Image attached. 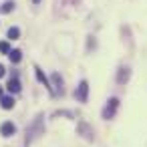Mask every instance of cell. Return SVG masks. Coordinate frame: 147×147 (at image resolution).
Masks as SVG:
<instances>
[{"label":"cell","mask_w":147,"mask_h":147,"mask_svg":"<svg viewBox=\"0 0 147 147\" xmlns=\"http://www.w3.org/2000/svg\"><path fill=\"white\" fill-rule=\"evenodd\" d=\"M2 97H4V95H2V87H0V99H2Z\"/></svg>","instance_id":"15"},{"label":"cell","mask_w":147,"mask_h":147,"mask_svg":"<svg viewBox=\"0 0 147 147\" xmlns=\"http://www.w3.org/2000/svg\"><path fill=\"white\" fill-rule=\"evenodd\" d=\"M10 51H12V49H10V45H8V42H4V40L0 42V53H2V55H8Z\"/></svg>","instance_id":"12"},{"label":"cell","mask_w":147,"mask_h":147,"mask_svg":"<svg viewBox=\"0 0 147 147\" xmlns=\"http://www.w3.org/2000/svg\"><path fill=\"white\" fill-rule=\"evenodd\" d=\"M75 97H77V101H81V103L87 101V97H89V83H87V81H81V83H79V87H77V91H75Z\"/></svg>","instance_id":"2"},{"label":"cell","mask_w":147,"mask_h":147,"mask_svg":"<svg viewBox=\"0 0 147 147\" xmlns=\"http://www.w3.org/2000/svg\"><path fill=\"white\" fill-rule=\"evenodd\" d=\"M117 109H119V99H109V103L105 105V109H103V119H113L115 117V113H117Z\"/></svg>","instance_id":"1"},{"label":"cell","mask_w":147,"mask_h":147,"mask_svg":"<svg viewBox=\"0 0 147 147\" xmlns=\"http://www.w3.org/2000/svg\"><path fill=\"white\" fill-rule=\"evenodd\" d=\"M0 133H2L4 137H10V135L16 133V125L10 123V121H6V123H2V127H0Z\"/></svg>","instance_id":"3"},{"label":"cell","mask_w":147,"mask_h":147,"mask_svg":"<svg viewBox=\"0 0 147 147\" xmlns=\"http://www.w3.org/2000/svg\"><path fill=\"white\" fill-rule=\"evenodd\" d=\"M0 105H2V109H12L14 107V99L12 97H2V99H0Z\"/></svg>","instance_id":"8"},{"label":"cell","mask_w":147,"mask_h":147,"mask_svg":"<svg viewBox=\"0 0 147 147\" xmlns=\"http://www.w3.org/2000/svg\"><path fill=\"white\" fill-rule=\"evenodd\" d=\"M12 8H14V4H12V2H6V4H2V12H10Z\"/></svg>","instance_id":"13"},{"label":"cell","mask_w":147,"mask_h":147,"mask_svg":"<svg viewBox=\"0 0 147 147\" xmlns=\"http://www.w3.org/2000/svg\"><path fill=\"white\" fill-rule=\"evenodd\" d=\"M18 36H20V30H18L16 26H10V28H8V38L14 40V38H18Z\"/></svg>","instance_id":"11"},{"label":"cell","mask_w":147,"mask_h":147,"mask_svg":"<svg viewBox=\"0 0 147 147\" xmlns=\"http://www.w3.org/2000/svg\"><path fill=\"white\" fill-rule=\"evenodd\" d=\"M127 79H129V71H127V69H119V77H117V81H119V83H125Z\"/></svg>","instance_id":"10"},{"label":"cell","mask_w":147,"mask_h":147,"mask_svg":"<svg viewBox=\"0 0 147 147\" xmlns=\"http://www.w3.org/2000/svg\"><path fill=\"white\" fill-rule=\"evenodd\" d=\"M38 119H40V117H38ZM38 119H36V121H34V125H32V127H30V129H26V143H30V141H32V139H34V137H36V133H38V131H40V129H38V123H40V121H38Z\"/></svg>","instance_id":"4"},{"label":"cell","mask_w":147,"mask_h":147,"mask_svg":"<svg viewBox=\"0 0 147 147\" xmlns=\"http://www.w3.org/2000/svg\"><path fill=\"white\" fill-rule=\"evenodd\" d=\"M34 73H36V79H38V81H40V83H42V85H45V87H47V89H49L51 93H55V91H53V87H51V83H49V79L45 77V73H42V71H40L38 67L34 69Z\"/></svg>","instance_id":"5"},{"label":"cell","mask_w":147,"mask_h":147,"mask_svg":"<svg viewBox=\"0 0 147 147\" xmlns=\"http://www.w3.org/2000/svg\"><path fill=\"white\" fill-rule=\"evenodd\" d=\"M32 2H34V4H38V2H40V0H32Z\"/></svg>","instance_id":"16"},{"label":"cell","mask_w":147,"mask_h":147,"mask_svg":"<svg viewBox=\"0 0 147 147\" xmlns=\"http://www.w3.org/2000/svg\"><path fill=\"white\" fill-rule=\"evenodd\" d=\"M4 75H6V71H4V65H0V79H2Z\"/></svg>","instance_id":"14"},{"label":"cell","mask_w":147,"mask_h":147,"mask_svg":"<svg viewBox=\"0 0 147 147\" xmlns=\"http://www.w3.org/2000/svg\"><path fill=\"white\" fill-rule=\"evenodd\" d=\"M8 57H10V61H12V63H20L22 53H20L18 49H14V51H10V53H8Z\"/></svg>","instance_id":"9"},{"label":"cell","mask_w":147,"mask_h":147,"mask_svg":"<svg viewBox=\"0 0 147 147\" xmlns=\"http://www.w3.org/2000/svg\"><path fill=\"white\" fill-rule=\"evenodd\" d=\"M53 83H55V93H57V95H61V93H63V79H61L57 73L53 75Z\"/></svg>","instance_id":"7"},{"label":"cell","mask_w":147,"mask_h":147,"mask_svg":"<svg viewBox=\"0 0 147 147\" xmlns=\"http://www.w3.org/2000/svg\"><path fill=\"white\" fill-rule=\"evenodd\" d=\"M6 89H8L10 93H18V91H20V81H18L16 77H12V79L8 81V85H6Z\"/></svg>","instance_id":"6"}]
</instances>
